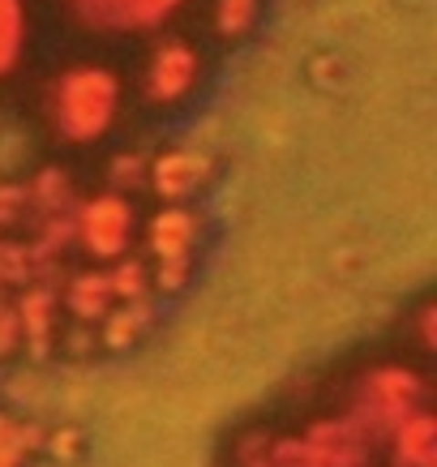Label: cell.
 <instances>
[{
    "label": "cell",
    "mask_w": 437,
    "mask_h": 467,
    "mask_svg": "<svg viewBox=\"0 0 437 467\" xmlns=\"http://www.w3.org/2000/svg\"><path fill=\"white\" fill-rule=\"evenodd\" d=\"M202 78V57L193 43L184 39H168L159 43L151 60H146V73H141V95L155 103V108H172L193 95V86Z\"/></svg>",
    "instance_id": "obj_6"
},
{
    "label": "cell",
    "mask_w": 437,
    "mask_h": 467,
    "mask_svg": "<svg viewBox=\"0 0 437 467\" xmlns=\"http://www.w3.org/2000/svg\"><path fill=\"white\" fill-rule=\"evenodd\" d=\"M198 232H202L198 211H184V206H163V211L151 219V227H146V244H151L155 262H172V257H189V254H193Z\"/></svg>",
    "instance_id": "obj_9"
},
{
    "label": "cell",
    "mask_w": 437,
    "mask_h": 467,
    "mask_svg": "<svg viewBox=\"0 0 437 467\" xmlns=\"http://www.w3.org/2000/svg\"><path fill=\"white\" fill-rule=\"evenodd\" d=\"M416 326H421V343L433 348V305H424V309L416 313Z\"/></svg>",
    "instance_id": "obj_24"
},
{
    "label": "cell",
    "mask_w": 437,
    "mask_h": 467,
    "mask_svg": "<svg viewBox=\"0 0 437 467\" xmlns=\"http://www.w3.org/2000/svg\"><path fill=\"white\" fill-rule=\"evenodd\" d=\"M155 322V300L141 296V300H120L112 309L103 313V326H99V339L108 352H129L133 343L151 330Z\"/></svg>",
    "instance_id": "obj_10"
},
{
    "label": "cell",
    "mask_w": 437,
    "mask_h": 467,
    "mask_svg": "<svg viewBox=\"0 0 437 467\" xmlns=\"http://www.w3.org/2000/svg\"><path fill=\"white\" fill-rule=\"evenodd\" d=\"M82 446H86L82 429H73V425L43 429V454H52L57 463H73V459L82 454Z\"/></svg>",
    "instance_id": "obj_18"
},
{
    "label": "cell",
    "mask_w": 437,
    "mask_h": 467,
    "mask_svg": "<svg viewBox=\"0 0 437 467\" xmlns=\"http://www.w3.org/2000/svg\"><path fill=\"white\" fill-rule=\"evenodd\" d=\"M108 287H112V300L120 305V300H141L151 296V270H146V262L141 257H116L112 270H108Z\"/></svg>",
    "instance_id": "obj_15"
},
{
    "label": "cell",
    "mask_w": 437,
    "mask_h": 467,
    "mask_svg": "<svg viewBox=\"0 0 437 467\" xmlns=\"http://www.w3.org/2000/svg\"><path fill=\"white\" fill-rule=\"evenodd\" d=\"M184 0H65V9L78 26L99 35H138V30L163 26Z\"/></svg>",
    "instance_id": "obj_5"
},
{
    "label": "cell",
    "mask_w": 437,
    "mask_h": 467,
    "mask_svg": "<svg viewBox=\"0 0 437 467\" xmlns=\"http://www.w3.org/2000/svg\"><path fill=\"white\" fill-rule=\"evenodd\" d=\"M30 284H39V279H35L30 244L0 241V292H5V287H30Z\"/></svg>",
    "instance_id": "obj_16"
},
{
    "label": "cell",
    "mask_w": 437,
    "mask_h": 467,
    "mask_svg": "<svg viewBox=\"0 0 437 467\" xmlns=\"http://www.w3.org/2000/svg\"><path fill=\"white\" fill-rule=\"evenodd\" d=\"M236 467H270V459H266V441H262L257 451H249V446H245V451H240V463H236Z\"/></svg>",
    "instance_id": "obj_25"
},
{
    "label": "cell",
    "mask_w": 437,
    "mask_h": 467,
    "mask_svg": "<svg viewBox=\"0 0 437 467\" xmlns=\"http://www.w3.org/2000/svg\"><path fill=\"white\" fill-rule=\"evenodd\" d=\"M14 313H17V330H22V343L35 360H47L57 352V287L52 284H30L17 292L14 300Z\"/></svg>",
    "instance_id": "obj_7"
},
{
    "label": "cell",
    "mask_w": 437,
    "mask_h": 467,
    "mask_svg": "<svg viewBox=\"0 0 437 467\" xmlns=\"http://www.w3.org/2000/svg\"><path fill=\"white\" fill-rule=\"evenodd\" d=\"M390 446H395V467H433L437 454V429L433 416L424 408H416L411 416H403L395 429H390Z\"/></svg>",
    "instance_id": "obj_11"
},
{
    "label": "cell",
    "mask_w": 437,
    "mask_h": 467,
    "mask_svg": "<svg viewBox=\"0 0 437 467\" xmlns=\"http://www.w3.org/2000/svg\"><path fill=\"white\" fill-rule=\"evenodd\" d=\"M108 181H112V193L125 198V189H138L146 181V159L141 155H116L112 168H108Z\"/></svg>",
    "instance_id": "obj_21"
},
{
    "label": "cell",
    "mask_w": 437,
    "mask_h": 467,
    "mask_svg": "<svg viewBox=\"0 0 437 467\" xmlns=\"http://www.w3.org/2000/svg\"><path fill=\"white\" fill-rule=\"evenodd\" d=\"M43 112L60 142H99L120 112V78L108 65H73L52 78L43 95Z\"/></svg>",
    "instance_id": "obj_1"
},
{
    "label": "cell",
    "mask_w": 437,
    "mask_h": 467,
    "mask_svg": "<svg viewBox=\"0 0 437 467\" xmlns=\"http://www.w3.org/2000/svg\"><path fill=\"white\" fill-rule=\"evenodd\" d=\"M211 176V159L198 150H163L146 163V184L155 189L163 202H181L193 189H202Z\"/></svg>",
    "instance_id": "obj_8"
},
{
    "label": "cell",
    "mask_w": 437,
    "mask_h": 467,
    "mask_svg": "<svg viewBox=\"0 0 437 467\" xmlns=\"http://www.w3.org/2000/svg\"><path fill=\"white\" fill-rule=\"evenodd\" d=\"M257 9H262V0H214V30L224 39H240L254 30Z\"/></svg>",
    "instance_id": "obj_17"
},
{
    "label": "cell",
    "mask_w": 437,
    "mask_h": 467,
    "mask_svg": "<svg viewBox=\"0 0 437 467\" xmlns=\"http://www.w3.org/2000/svg\"><path fill=\"white\" fill-rule=\"evenodd\" d=\"M421 399H424L421 373H411V368H403V365H378L356 382L352 408L343 411V416L378 446V441L390 438V429H395L403 416H411V411L421 408Z\"/></svg>",
    "instance_id": "obj_2"
},
{
    "label": "cell",
    "mask_w": 437,
    "mask_h": 467,
    "mask_svg": "<svg viewBox=\"0 0 437 467\" xmlns=\"http://www.w3.org/2000/svg\"><path fill=\"white\" fill-rule=\"evenodd\" d=\"M17 348H22V330H17V313H14V305L5 300V305H0V360H5V356H14Z\"/></svg>",
    "instance_id": "obj_22"
},
{
    "label": "cell",
    "mask_w": 437,
    "mask_h": 467,
    "mask_svg": "<svg viewBox=\"0 0 437 467\" xmlns=\"http://www.w3.org/2000/svg\"><path fill=\"white\" fill-rule=\"evenodd\" d=\"M112 287H108V270H82L73 275L65 287V309L78 326H95L103 322V313L112 309Z\"/></svg>",
    "instance_id": "obj_12"
},
{
    "label": "cell",
    "mask_w": 437,
    "mask_h": 467,
    "mask_svg": "<svg viewBox=\"0 0 437 467\" xmlns=\"http://www.w3.org/2000/svg\"><path fill=\"white\" fill-rule=\"evenodd\" d=\"M30 202H26V184L22 181H0V232L26 223Z\"/></svg>",
    "instance_id": "obj_19"
},
{
    "label": "cell",
    "mask_w": 437,
    "mask_h": 467,
    "mask_svg": "<svg viewBox=\"0 0 437 467\" xmlns=\"http://www.w3.org/2000/svg\"><path fill=\"white\" fill-rule=\"evenodd\" d=\"M26 0H0V82L22 65L26 52Z\"/></svg>",
    "instance_id": "obj_14"
},
{
    "label": "cell",
    "mask_w": 437,
    "mask_h": 467,
    "mask_svg": "<svg viewBox=\"0 0 437 467\" xmlns=\"http://www.w3.org/2000/svg\"><path fill=\"white\" fill-rule=\"evenodd\" d=\"M22 463H26V459H22L17 451H9V446H0V467H22Z\"/></svg>",
    "instance_id": "obj_26"
},
{
    "label": "cell",
    "mask_w": 437,
    "mask_h": 467,
    "mask_svg": "<svg viewBox=\"0 0 437 467\" xmlns=\"http://www.w3.org/2000/svg\"><path fill=\"white\" fill-rule=\"evenodd\" d=\"M57 339L65 343V348H69L73 356H86L90 348H95V326H78V322H73L69 335H57Z\"/></svg>",
    "instance_id": "obj_23"
},
{
    "label": "cell",
    "mask_w": 437,
    "mask_h": 467,
    "mask_svg": "<svg viewBox=\"0 0 437 467\" xmlns=\"http://www.w3.org/2000/svg\"><path fill=\"white\" fill-rule=\"evenodd\" d=\"M189 270H193V257H172V262H155L151 287H155V292H163V296H176V292L189 284Z\"/></svg>",
    "instance_id": "obj_20"
},
{
    "label": "cell",
    "mask_w": 437,
    "mask_h": 467,
    "mask_svg": "<svg viewBox=\"0 0 437 467\" xmlns=\"http://www.w3.org/2000/svg\"><path fill=\"white\" fill-rule=\"evenodd\" d=\"M73 241L82 244L95 262H116L125 257L133 241V206L120 193H95L78 202L73 211Z\"/></svg>",
    "instance_id": "obj_4"
},
{
    "label": "cell",
    "mask_w": 437,
    "mask_h": 467,
    "mask_svg": "<svg viewBox=\"0 0 437 467\" xmlns=\"http://www.w3.org/2000/svg\"><path fill=\"white\" fill-rule=\"evenodd\" d=\"M373 441L348 420H317L305 438H275L266 441L270 467H369Z\"/></svg>",
    "instance_id": "obj_3"
},
{
    "label": "cell",
    "mask_w": 437,
    "mask_h": 467,
    "mask_svg": "<svg viewBox=\"0 0 437 467\" xmlns=\"http://www.w3.org/2000/svg\"><path fill=\"white\" fill-rule=\"evenodd\" d=\"M30 219H52V214H73L78 211V193L65 168H39L35 181L26 184Z\"/></svg>",
    "instance_id": "obj_13"
}]
</instances>
